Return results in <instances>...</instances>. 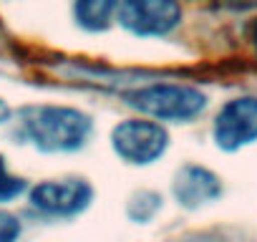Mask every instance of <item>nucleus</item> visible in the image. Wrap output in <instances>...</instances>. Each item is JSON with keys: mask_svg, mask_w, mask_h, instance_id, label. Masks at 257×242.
<instances>
[{"mask_svg": "<svg viewBox=\"0 0 257 242\" xmlns=\"http://www.w3.org/2000/svg\"><path fill=\"white\" fill-rule=\"evenodd\" d=\"M23 137L41 152L81 149L91 134V118L78 108L66 106H31L21 111Z\"/></svg>", "mask_w": 257, "mask_h": 242, "instance_id": "obj_1", "label": "nucleus"}, {"mask_svg": "<svg viewBox=\"0 0 257 242\" xmlns=\"http://www.w3.org/2000/svg\"><path fill=\"white\" fill-rule=\"evenodd\" d=\"M11 118V108H8V103L0 98V124H3V121H8Z\"/></svg>", "mask_w": 257, "mask_h": 242, "instance_id": "obj_11", "label": "nucleus"}, {"mask_svg": "<svg viewBox=\"0 0 257 242\" xmlns=\"http://www.w3.org/2000/svg\"><path fill=\"white\" fill-rule=\"evenodd\" d=\"M219 192H222L219 179L204 167H184L174 179V194L189 209L217 199Z\"/></svg>", "mask_w": 257, "mask_h": 242, "instance_id": "obj_7", "label": "nucleus"}, {"mask_svg": "<svg viewBox=\"0 0 257 242\" xmlns=\"http://www.w3.org/2000/svg\"><path fill=\"white\" fill-rule=\"evenodd\" d=\"M113 149L116 154L128 162V164H152L154 159H159L169 144V137L164 132V127L154 124V121H123L118 124L111 134Z\"/></svg>", "mask_w": 257, "mask_h": 242, "instance_id": "obj_3", "label": "nucleus"}, {"mask_svg": "<svg viewBox=\"0 0 257 242\" xmlns=\"http://www.w3.org/2000/svg\"><path fill=\"white\" fill-rule=\"evenodd\" d=\"M118 21L137 36H164L182 21L177 0H123Z\"/></svg>", "mask_w": 257, "mask_h": 242, "instance_id": "obj_4", "label": "nucleus"}, {"mask_svg": "<svg viewBox=\"0 0 257 242\" xmlns=\"http://www.w3.org/2000/svg\"><path fill=\"white\" fill-rule=\"evenodd\" d=\"M21 234V224L13 214L8 212H0V242H11Z\"/></svg>", "mask_w": 257, "mask_h": 242, "instance_id": "obj_10", "label": "nucleus"}, {"mask_svg": "<svg viewBox=\"0 0 257 242\" xmlns=\"http://www.w3.org/2000/svg\"><path fill=\"white\" fill-rule=\"evenodd\" d=\"M254 48H257V26H254Z\"/></svg>", "mask_w": 257, "mask_h": 242, "instance_id": "obj_12", "label": "nucleus"}, {"mask_svg": "<svg viewBox=\"0 0 257 242\" xmlns=\"http://www.w3.org/2000/svg\"><path fill=\"white\" fill-rule=\"evenodd\" d=\"M121 0H76V21L88 31H101L108 26Z\"/></svg>", "mask_w": 257, "mask_h": 242, "instance_id": "obj_8", "label": "nucleus"}, {"mask_svg": "<svg viewBox=\"0 0 257 242\" xmlns=\"http://www.w3.org/2000/svg\"><path fill=\"white\" fill-rule=\"evenodd\" d=\"M257 139V98L242 96L222 106L214 121V142L219 149L234 152Z\"/></svg>", "mask_w": 257, "mask_h": 242, "instance_id": "obj_5", "label": "nucleus"}, {"mask_svg": "<svg viewBox=\"0 0 257 242\" xmlns=\"http://www.w3.org/2000/svg\"><path fill=\"white\" fill-rule=\"evenodd\" d=\"M91 187L83 179H61V182H41L31 189V204L46 214H76L88 207Z\"/></svg>", "mask_w": 257, "mask_h": 242, "instance_id": "obj_6", "label": "nucleus"}, {"mask_svg": "<svg viewBox=\"0 0 257 242\" xmlns=\"http://www.w3.org/2000/svg\"><path fill=\"white\" fill-rule=\"evenodd\" d=\"M26 189V182L21 177H13L3 162V157H0V202H11L16 199L21 192Z\"/></svg>", "mask_w": 257, "mask_h": 242, "instance_id": "obj_9", "label": "nucleus"}, {"mask_svg": "<svg viewBox=\"0 0 257 242\" xmlns=\"http://www.w3.org/2000/svg\"><path fill=\"white\" fill-rule=\"evenodd\" d=\"M126 101L142 113L162 121H189L207 106V96L184 83H154L128 93Z\"/></svg>", "mask_w": 257, "mask_h": 242, "instance_id": "obj_2", "label": "nucleus"}]
</instances>
